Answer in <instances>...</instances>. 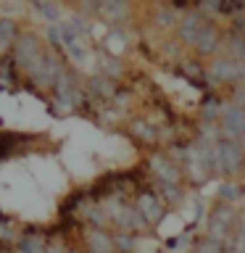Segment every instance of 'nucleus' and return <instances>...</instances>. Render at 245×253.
<instances>
[{
  "label": "nucleus",
  "mask_w": 245,
  "mask_h": 253,
  "mask_svg": "<svg viewBox=\"0 0 245 253\" xmlns=\"http://www.w3.org/2000/svg\"><path fill=\"white\" fill-rule=\"evenodd\" d=\"M240 158H243V153L235 142H221L219 145V164L224 166L227 171H235L237 166H240Z\"/></svg>",
  "instance_id": "nucleus-1"
},
{
  "label": "nucleus",
  "mask_w": 245,
  "mask_h": 253,
  "mask_svg": "<svg viewBox=\"0 0 245 253\" xmlns=\"http://www.w3.org/2000/svg\"><path fill=\"white\" fill-rule=\"evenodd\" d=\"M224 126H227V132H243L245 134V119H243V111L240 108H229L227 114H224Z\"/></svg>",
  "instance_id": "nucleus-2"
},
{
  "label": "nucleus",
  "mask_w": 245,
  "mask_h": 253,
  "mask_svg": "<svg viewBox=\"0 0 245 253\" xmlns=\"http://www.w3.org/2000/svg\"><path fill=\"white\" fill-rule=\"evenodd\" d=\"M213 74L221 77V79H232L237 74V66L232 61H216V66H213Z\"/></svg>",
  "instance_id": "nucleus-3"
}]
</instances>
